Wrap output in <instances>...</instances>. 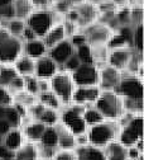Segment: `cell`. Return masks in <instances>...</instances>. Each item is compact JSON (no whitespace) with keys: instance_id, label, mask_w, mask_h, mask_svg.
I'll use <instances>...</instances> for the list:
<instances>
[{"instance_id":"25","label":"cell","mask_w":144,"mask_h":160,"mask_svg":"<svg viewBox=\"0 0 144 160\" xmlns=\"http://www.w3.org/2000/svg\"><path fill=\"white\" fill-rule=\"evenodd\" d=\"M16 72L20 76H27V75H34V66H35V60L27 55H20L15 62L13 64Z\"/></svg>"},{"instance_id":"10","label":"cell","mask_w":144,"mask_h":160,"mask_svg":"<svg viewBox=\"0 0 144 160\" xmlns=\"http://www.w3.org/2000/svg\"><path fill=\"white\" fill-rule=\"evenodd\" d=\"M26 24L38 36V38H42L49 28L56 24L54 22V13L44 9L34 10L26 21Z\"/></svg>"},{"instance_id":"23","label":"cell","mask_w":144,"mask_h":160,"mask_svg":"<svg viewBox=\"0 0 144 160\" xmlns=\"http://www.w3.org/2000/svg\"><path fill=\"white\" fill-rule=\"evenodd\" d=\"M10 3L14 10V17L18 19L27 21V18L34 12V4L32 0H12Z\"/></svg>"},{"instance_id":"3","label":"cell","mask_w":144,"mask_h":160,"mask_svg":"<svg viewBox=\"0 0 144 160\" xmlns=\"http://www.w3.org/2000/svg\"><path fill=\"white\" fill-rule=\"evenodd\" d=\"M66 14V19L73 22L78 28H85L99 19L100 8L91 0H85V2L73 4Z\"/></svg>"},{"instance_id":"49","label":"cell","mask_w":144,"mask_h":160,"mask_svg":"<svg viewBox=\"0 0 144 160\" xmlns=\"http://www.w3.org/2000/svg\"><path fill=\"white\" fill-rule=\"evenodd\" d=\"M140 154H143V152H142V151H139V150H138V149H137L134 145L128 148V158H129V159L135 160V159H137V158H138Z\"/></svg>"},{"instance_id":"56","label":"cell","mask_w":144,"mask_h":160,"mask_svg":"<svg viewBox=\"0 0 144 160\" xmlns=\"http://www.w3.org/2000/svg\"><path fill=\"white\" fill-rule=\"evenodd\" d=\"M56 2H58V0H48V3H53V4H54Z\"/></svg>"},{"instance_id":"6","label":"cell","mask_w":144,"mask_h":160,"mask_svg":"<svg viewBox=\"0 0 144 160\" xmlns=\"http://www.w3.org/2000/svg\"><path fill=\"white\" fill-rule=\"evenodd\" d=\"M51 90L59 98V101L62 102V104H68L71 103L72 94L76 88L71 72L66 70H58L51 79Z\"/></svg>"},{"instance_id":"55","label":"cell","mask_w":144,"mask_h":160,"mask_svg":"<svg viewBox=\"0 0 144 160\" xmlns=\"http://www.w3.org/2000/svg\"><path fill=\"white\" fill-rule=\"evenodd\" d=\"M135 160H144V155H143V154H140V155H139V156H138Z\"/></svg>"},{"instance_id":"57","label":"cell","mask_w":144,"mask_h":160,"mask_svg":"<svg viewBox=\"0 0 144 160\" xmlns=\"http://www.w3.org/2000/svg\"><path fill=\"white\" fill-rule=\"evenodd\" d=\"M48 160H53V159H48Z\"/></svg>"},{"instance_id":"13","label":"cell","mask_w":144,"mask_h":160,"mask_svg":"<svg viewBox=\"0 0 144 160\" xmlns=\"http://www.w3.org/2000/svg\"><path fill=\"white\" fill-rule=\"evenodd\" d=\"M133 53H134V48L130 46L109 48L108 65L118 69L119 71H125L132 60Z\"/></svg>"},{"instance_id":"35","label":"cell","mask_w":144,"mask_h":160,"mask_svg":"<svg viewBox=\"0 0 144 160\" xmlns=\"http://www.w3.org/2000/svg\"><path fill=\"white\" fill-rule=\"evenodd\" d=\"M75 53L78 57L81 64H94L92 62V52H91V46L85 43L75 48Z\"/></svg>"},{"instance_id":"48","label":"cell","mask_w":144,"mask_h":160,"mask_svg":"<svg viewBox=\"0 0 144 160\" xmlns=\"http://www.w3.org/2000/svg\"><path fill=\"white\" fill-rule=\"evenodd\" d=\"M38 89H39V93L51 90L49 80L48 79H38Z\"/></svg>"},{"instance_id":"43","label":"cell","mask_w":144,"mask_h":160,"mask_svg":"<svg viewBox=\"0 0 144 160\" xmlns=\"http://www.w3.org/2000/svg\"><path fill=\"white\" fill-rule=\"evenodd\" d=\"M13 103V95L8 92L7 88L0 87V106H10Z\"/></svg>"},{"instance_id":"2","label":"cell","mask_w":144,"mask_h":160,"mask_svg":"<svg viewBox=\"0 0 144 160\" xmlns=\"http://www.w3.org/2000/svg\"><path fill=\"white\" fill-rule=\"evenodd\" d=\"M94 107L104 116L105 119L113 121H118L119 117L124 113L123 98L113 90H101Z\"/></svg>"},{"instance_id":"34","label":"cell","mask_w":144,"mask_h":160,"mask_svg":"<svg viewBox=\"0 0 144 160\" xmlns=\"http://www.w3.org/2000/svg\"><path fill=\"white\" fill-rule=\"evenodd\" d=\"M5 119L9 122V125L14 128V127H19L23 122V117L19 114V112L14 108L13 104L7 106L5 108Z\"/></svg>"},{"instance_id":"38","label":"cell","mask_w":144,"mask_h":160,"mask_svg":"<svg viewBox=\"0 0 144 160\" xmlns=\"http://www.w3.org/2000/svg\"><path fill=\"white\" fill-rule=\"evenodd\" d=\"M23 79H24V90L33 95H38L39 94L38 78L35 75H27V76H23Z\"/></svg>"},{"instance_id":"11","label":"cell","mask_w":144,"mask_h":160,"mask_svg":"<svg viewBox=\"0 0 144 160\" xmlns=\"http://www.w3.org/2000/svg\"><path fill=\"white\" fill-rule=\"evenodd\" d=\"M71 76L76 87L99 85V68L94 64H80Z\"/></svg>"},{"instance_id":"12","label":"cell","mask_w":144,"mask_h":160,"mask_svg":"<svg viewBox=\"0 0 144 160\" xmlns=\"http://www.w3.org/2000/svg\"><path fill=\"white\" fill-rule=\"evenodd\" d=\"M28 114H30V117L34 121H39L46 126H54L59 122L58 111L44 107L39 102H35L33 106H30L28 108Z\"/></svg>"},{"instance_id":"19","label":"cell","mask_w":144,"mask_h":160,"mask_svg":"<svg viewBox=\"0 0 144 160\" xmlns=\"http://www.w3.org/2000/svg\"><path fill=\"white\" fill-rule=\"evenodd\" d=\"M54 128L57 131L58 136V149H63V150H73L76 148V140L75 135L65 127L61 122L54 125Z\"/></svg>"},{"instance_id":"14","label":"cell","mask_w":144,"mask_h":160,"mask_svg":"<svg viewBox=\"0 0 144 160\" xmlns=\"http://www.w3.org/2000/svg\"><path fill=\"white\" fill-rule=\"evenodd\" d=\"M121 72L118 69L104 65L99 69V88L101 90H115L121 80Z\"/></svg>"},{"instance_id":"58","label":"cell","mask_w":144,"mask_h":160,"mask_svg":"<svg viewBox=\"0 0 144 160\" xmlns=\"http://www.w3.org/2000/svg\"><path fill=\"white\" fill-rule=\"evenodd\" d=\"M12 160H15V159H12Z\"/></svg>"},{"instance_id":"36","label":"cell","mask_w":144,"mask_h":160,"mask_svg":"<svg viewBox=\"0 0 144 160\" xmlns=\"http://www.w3.org/2000/svg\"><path fill=\"white\" fill-rule=\"evenodd\" d=\"M143 34H144L143 23L134 26V28H133V43H132V47L137 52H139V53H143Z\"/></svg>"},{"instance_id":"8","label":"cell","mask_w":144,"mask_h":160,"mask_svg":"<svg viewBox=\"0 0 144 160\" xmlns=\"http://www.w3.org/2000/svg\"><path fill=\"white\" fill-rule=\"evenodd\" d=\"M143 131H144L143 114H135L128 123L121 126L118 140L127 148L133 146L138 140L143 138Z\"/></svg>"},{"instance_id":"47","label":"cell","mask_w":144,"mask_h":160,"mask_svg":"<svg viewBox=\"0 0 144 160\" xmlns=\"http://www.w3.org/2000/svg\"><path fill=\"white\" fill-rule=\"evenodd\" d=\"M13 127L9 125V122L7 121L5 118L0 119V136H5Z\"/></svg>"},{"instance_id":"46","label":"cell","mask_w":144,"mask_h":160,"mask_svg":"<svg viewBox=\"0 0 144 160\" xmlns=\"http://www.w3.org/2000/svg\"><path fill=\"white\" fill-rule=\"evenodd\" d=\"M35 38H38V36H37L28 26H26V28H24L22 36H20V39H23L24 42H28V41H33V39H35Z\"/></svg>"},{"instance_id":"44","label":"cell","mask_w":144,"mask_h":160,"mask_svg":"<svg viewBox=\"0 0 144 160\" xmlns=\"http://www.w3.org/2000/svg\"><path fill=\"white\" fill-rule=\"evenodd\" d=\"M70 42L72 43V46L76 48V47H78V46H81V45H85V43H87L86 42V38H85V36H84V33L82 32H76L75 34H72L70 38Z\"/></svg>"},{"instance_id":"27","label":"cell","mask_w":144,"mask_h":160,"mask_svg":"<svg viewBox=\"0 0 144 160\" xmlns=\"http://www.w3.org/2000/svg\"><path fill=\"white\" fill-rule=\"evenodd\" d=\"M23 140H24V136H23L22 130L18 128V127H14V128H12V130L4 136L3 144H4L8 149H10V150H13V151H16L20 146L23 145Z\"/></svg>"},{"instance_id":"17","label":"cell","mask_w":144,"mask_h":160,"mask_svg":"<svg viewBox=\"0 0 144 160\" xmlns=\"http://www.w3.org/2000/svg\"><path fill=\"white\" fill-rule=\"evenodd\" d=\"M58 65L53 61V60L48 56L44 55L35 60V66H34V75L38 79H51L57 71H58Z\"/></svg>"},{"instance_id":"31","label":"cell","mask_w":144,"mask_h":160,"mask_svg":"<svg viewBox=\"0 0 144 160\" xmlns=\"http://www.w3.org/2000/svg\"><path fill=\"white\" fill-rule=\"evenodd\" d=\"M19 74L16 72L14 65L9 64H0V87L7 88L14 78H16Z\"/></svg>"},{"instance_id":"16","label":"cell","mask_w":144,"mask_h":160,"mask_svg":"<svg viewBox=\"0 0 144 160\" xmlns=\"http://www.w3.org/2000/svg\"><path fill=\"white\" fill-rule=\"evenodd\" d=\"M73 53H75V47L70 42V39L66 38L63 41H61L59 43H57L56 46H53L52 48H49L47 55L58 66H62L66 62V60L71 57Z\"/></svg>"},{"instance_id":"54","label":"cell","mask_w":144,"mask_h":160,"mask_svg":"<svg viewBox=\"0 0 144 160\" xmlns=\"http://www.w3.org/2000/svg\"><path fill=\"white\" fill-rule=\"evenodd\" d=\"M72 4H76V3H81V2H85V0H70Z\"/></svg>"},{"instance_id":"37","label":"cell","mask_w":144,"mask_h":160,"mask_svg":"<svg viewBox=\"0 0 144 160\" xmlns=\"http://www.w3.org/2000/svg\"><path fill=\"white\" fill-rule=\"evenodd\" d=\"M26 21H23V19H18V18H13L10 19V21L7 23V26L4 27L5 29H8L13 36H16L20 38V36H22L24 28H26Z\"/></svg>"},{"instance_id":"26","label":"cell","mask_w":144,"mask_h":160,"mask_svg":"<svg viewBox=\"0 0 144 160\" xmlns=\"http://www.w3.org/2000/svg\"><path fill=\"white\" fill-rule=\"evenodd\" d=\"M15 160H39V154H38V146L35 142H27L20 146L15 154H14Z\"/></svg>"},{"instance_id":"21","label":"cell","mask_w":144,"mask_h":160,"mask_svg":"<svg viewBox=\"0 0 144 160\" xmlns=\"http://www.w3.org/2000/svg\"><path fill=\"white\" fill-rule=\"evenodd\" d=\"M66 39V33H65V28L62 23H56L53 24L49 31L42 37V41L44 42L46 47L49 50L53 46H56L57 43H59L61 41Z\"/></svg>"},{"instance_id":"15","label":"cell","mask_w":144,"mask_h":160,"mask_svg":"<svg viewBox=\"0 0 144 160\" xmlns=\"http://www.w3.org/2000/svg\"><path fill=\"white\" fill-rule=\"evenodd\" d=\"M101 93V89L99 85H90V87H76L72 94L71 102L73 104L78 106H87V104H94L96 99L99 98Z\"/></svg>"},{"instance_id":"22","label":"cell","mask_w":144,"mask_h":160,"mask_svg":"<svg viewBox=\"0 0 144 160\" xmlns=\"http://www.w3.org/2000/svg\"><path fill=\"white\" fill-rule=\"evenodd\" d=\"M23 52L24 55L32 57L33 60H37L39 57L47 55L48 48L46 47L42 38H35L33 41H28L23 45Z\"/></svg>"},{"instance_id":"50","label":"cell","mask_w":144,"mask_h":160,"mask_svg":"<svg viewBox=\"0 0 144 160\" xmlns=\"http://www.w3.org/2000/svg\"><path fill=\"white\" fill-rule=\"evenodd\" d=\"M130 0H113V4L119 7V8H125L127 5H129Z\"/></svg>"},{"instance_id":"24","label":"cell","mask_w":144,"mask_h":160,"mask_svg":"<svg viewBox=\"0 0 144 160\" xmlns=\"http://www.w3.org/2000/svg\"><path fill=\"white\" fill-rule=\"evenodd\" d=\"M44 128H46V125H43L42 122H39V121H34V119H33L32 122H29V123H27L24 126L22 132H23V136L28 140L29 142H35L37 144L39 141L40 136H42Z\"/></svg>"},{"instance_id":"42","label":"cell","mask_w":144,"mask_h":160,"mask_svg":"<svg viewBox=\"0 0 144 160\" xmlns=\"http://www.w3.org/2000/svg\"><path fill=\"white\" fill-rule=\"evenodd\" d=\"M130 22L134 26L143 23V7H137L130 10Z\"/></svg>"},{"instance_id":"9","label":"cell","mask_w":144,"mask_h":160,"mask_svg":"<svg viewBox=\"0 0 144 160\" xmlns=\"http://www.w3.org/2000/svg\"><path fill=\"white\" fill-rule=\"evenodd\" d=\"M84 33L86 42L90 46H101V45H108L114 34V29L110 28L106 23L102 22H94L92 24L82 28L81 31Z\"/></svg>"},{"instance_id":"7","label":"cell","mask_w":144,"mask_h":160,"mask_svg":"<svg viewBox=\"0 0 144 160\" xmlns=\"http://www.w3.org/2000/svg\"><path fill=\"white\" fill-rule=\"evenodd\" d=\"M114 92L125 99H143V79H140L135 74L129 72L128 75H124L121 72V80Z\"/></svg>"},{"instance_id":"28","label":"cell","mask_w":144,"mask_h":160,"mask_svg":"<svg viewBox=\"0 0 144 160\" xmlns=\"http://www.w3.org/2000/svg\"><path fill=\"white\" fill-rule=\"evenodd\" d=\"M40 146H46V148H54L58 149V136L54 126H46L42 136H40L39 141L37 142Z\"/></svg>"},{"instance_id":"1","label":"cell","mask_w":144,"mask_h":160,"mask_svg":"<svg viewBox=\"0 0 144 160\" xmlns=\"http://www.w3.org/2000/svg\"><path fill=\"white\" fill-rule=\"evenodd\" d=\"M120 128L121 127H120L119 122L113 121V119H104V121L100 123L90 126L86 131L89 144L102 149L109 142L114 141V140H118Z\"/></svg>"},{"instance_id":"52","label":"cell","mask_w":144,"mask_h":160,"mask_svg":"<svg viewBox=\"0 0 144 160\" xmlns=\"http://www.w3.org/2000/svg\"><path fill=\"white\" fill-rule=\"evenodd\" d=\"M5 108H7V107H4V106H0V119L5 118Z\"/></svg>"},{"instance_id":"39","label":"cell","mask_w":144,"mask_h":160,"mask_svg":"<svg viewBox=\"0 0 144 160\" xmlns=\"http://www.w3.org/2000/svg\"><path fill=\"white\" fill-rule=\"evenodd\" d=\"M7 89L12 95H15L20 92H23L24 90V79H23V76L18 75L16 78H14L12 80V83L7 87Z\"/></svg>"},{"instance_id":"41","label":"cell","mask_w":144,"mask_h":160,"mask_svg":"<svg viewBox=\"0 0 144 160\" xmlns=\"http://www.w3.org/2000/svg\"><path fill=\"white\" fill-rule=\"evenodd\" d=\"M80 60H78V57L76 56V53H73L71 57H68L67 60H66V62L62 65V68H63V70H66V71H68V72H72V71H75L78 66H80Z\"/></svg>"},{"instance_id":"45","label":"cell","mask_w":144,"mask_h":160,"mask_svg":"<svg viewBox=\"0 0 144 160\" xmlns=\"http://www.w3.org/2000/svg\"><path fill=\"white\" fill-rule=\"evenodd\" d=\"M15 151L8 149L4 144H0V160H12L14 159Z\"/></svg>"},{"instance_id":"40","label":"cell","mask_w":144,"mask_h":160,"mask_svg":"<svg viewBox=\"0 0 144 160\" xmlns=\"http://www.w3.org/2000/svg\"><path fill=\"white\" fill-rule=\"evenodd\" d=\"M53 160H77L75 150H63L58 149L56 155L53 156Z\"/></svg>"},{"instance_id":"29","label":"cell","mask_w":144,"mask_h":160,"mask_svg":"<svg viewBox=\"0 0 144 160\" xmlns=\"http://www.w3.org/2000/svg\"><path fill=\"white\" fill-rule=\"evenodd\" d=\"M37 99L39 103H42L44 107L52 108V109H61L62 107V102L59 101V98L52 92V90H47V92H42L37 95Z\"/></svg>"},{"instance_id":"4","label":"cell","mask_w":144,"mask_h":160,"mask_svg":"<svg viewBox=\"0 0 144 160\" xmlns=\"http://www.w3.org/2000/svg\"><path fill=\"white\" fill-rule=\"evenodd\" d=\"M23 53V41L13 36L8 29L0 27V64L13 65Z\"/></svg>"},{"instance_id":"32","label":"cell","mask_w":144,"mask_h":160,"mask_svg":"<svg viewBox=\"0 0 144 160\" xmlns=\"http://www.w3.org/2000/svg\"><path fill=\"white\" fill-rule=\"evenodd\" d=\"M82 116H84V119H85V123L87 125V128L90 126H94L96 123L102 122L105 119L104 116H102L95 107H85Z\"/></svg>"},{"instance_id":"53","label":"cell","mask_w":144,"mask_h":160,"mask_svg":"<svg viewBox=\"0 0 144 160\" xmlns=\"http://www.w3.org/2000/svg\"><path fill=\"white\" fill-rule=\"evenodd\" d=\"M12 0H0V7L2 5H5V4H8V3H10Z\"/></svg>"},{"instance_id":"51","label":"cell","mask_w":144,"mask_h":160,"mask_svg":"<svg viewBox=\"0 0 144 160\" xmlns=\"http://www.w3.org/2000/svg\"><path fill=\"white\" fill-rule=\"evenodd\" d=\"M34 7H39V8H44L47 7L49 3H48V0H32Z\"/></svg>"},{"instance_id":"5","label":"cell","mask_w":144,"mask_h":160,"mask_svg":"<svg viewBox=\"0 0 144 160\" xmlns=\"http://www.w3.org/2000/svg\"><path fill=\"white\" fill-rule=\"evenodd\" d=\"M84 109L85 106L72 104L63 108L59 113V122L65 127H67L75 136L80 133H85L87 131V125L84 119Z\"/></svg>"},{"instance_id":"33","label":"cell","mask_w":144,"mask_h":160,"mask_svg":"<svg viewBox=\"0 0 144 160\" xmlns=\"http://www.w3.org/2000/svg\"><path fill=\"white\" fill-rule=\"evenodd\" d=\"M35 102H38L37 95H33L26 90L20 92L15 95H13V103H18V104H22L26 108H29L30 106H33Z\"/></svg>"},{"instance_id":"18","label":"cell","mask_w":144,"mask_h":160,"mask_svg":"<svg viewBox=\"0 0 144 160\" xmlns=\"http://www.w3.org/2000/svg\"><path fill=\"white\" fill-rule=\"evenodd\" d=\"M73 150L76 152L77 160H108L102 149L90 144L84 146H77Z\"/></svg>"},{"instance_id":"30","label":"cell","mask_w":144,"mask_h":160,"mask_svg":"<svg viewBox=\"0 0 144 160\" xmlns=\"http://www.w3.org/2000/svg\"><path fill=\"white\" fill-rule=\"evenodd\" d=\"M92 52V62L99 69L108 64V55H109V47L106 45L101 46H91Z\"/></svg>"},{"instance_id":"20","label":"cell","mask_w":144,"mask_h":160,"mask_svg":"<svg viewBox=\"0 0 144 160\" xmlns=\"http://www.w3.org/2000/svg\"><path fill=\"white\" fill-rule=\"evenodd\" d=\"M108 160H127L128 159V148L123 145L119 140L109 142L106 146L102 148Z\"/></svg>"}]
</instances>
